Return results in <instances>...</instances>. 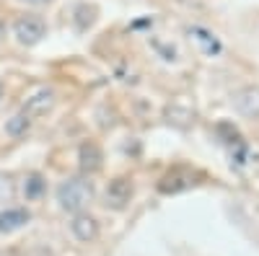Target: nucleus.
<instances>
[{"label":"nucleus","mask_w":259,"mask_h":256,"mask_svg":"<svg viewBox=\"0 0 259 256\" xmlns=\"http://www.w3.org/2000/svg\"><path fill=\"white\" fill-rule=\"evenodd\" d=\"M135 194V184L130 176H114L104 189V204L109 210H124Z\"/></svg>","instance_id":"7ed1b4c3"},{"label":"nucleus","mask_w":259,"mask_h":256,"mask_svg":"<svg viewBox=\"0 0 259 256\" xmlns=\"http://www.w3.org/2000/svg\"><path fill=\"white\" fill-rule=\"evenodd\" d=\"M187 34H189V39L197 44V49L202 52V55H207V57H212V55H218L221 52V41L215 39V34H210L207 29H202V26H192V29H187Z\"/></svg>","instance_id":"9d476101"},{"label":"nucleus","mask_w":259,"mask_h":256,"mask_svg":"<svg viewBox=\"0 0 259 256\" xmlns=\"http://www.w3.org/2000/svg\"><path fill=\"white\" fill-rule=\"evenodd\" d=\"M70 233L80 243H91L99 238V220L94 215H89V212H78L70 220Z\"/></svg>","instance_id":"0eeeda50"},{"label":"nucleus","mask_w":259,"mask_h":256,"mask_svg":"<svg viewBox=\"0 0 259 256\" xmlns=\"http://www.w3.org/2000/svg\"><path fill=\"white\" fill-rule=\"evenodd\" d=\"M194 184H197V171H192L187 166H177L158 181V191L161 194H179V191H187Z\"/></svg>","instance_id":"20e7f679"},{"label":"nucleus","mask_w":259,"mask_h":256,"mask_svg":"<svg viewBox=\"0 0 259 256\" xmlns=\"http://www.w3.org/2000/svg\"><path fill=\"white\" fill-rule=\"evenodd\" d=\"M3 34H6V26H3V24H0V39H3Z\"/></svg>","instance_id":"4468645a"},{"label":"nucleus","mask_w":259,"mask_h":256,"mask_svg":"<svg viewBox=\"0 0 259 256\" xmlns=\"http://www.w3.org/2000/svg\"><path fill=\"white\" fill-rule=\"evenodd\" d=\"M13 36L18 44H24V47H34L39 44L41 39L47 36V24H45V18L41 16H18L13 21Z\"/></svg>","instance_id":"f03ea898"},{"label":"nucleus","mask_w":259,"mask_h":256,"mask_svg":"<svg viewBox=\"0 0 259 256\" xmlns=\"http://www.w3.org/2000/svg\"><path fill=\"white\" fill-rule=\"evenodd\" d=\"M91 199H94V184L89 181V176H70L57 186V202L65 212L78 215L91 204Z\"/></svg>","instance_id":"f257e3e1"},{"label":"nucleus","mask_w":259,"mask_h":256,"mask_svg":"<svg viewBox=\"0 0 259 256\" xmlns=\"http://www.w3.org/2000/svg\"><path fill=\"white\" fill-rule=\"evenodd\" d=\"M55 104H57V96H55L52 88H39L36 93H31V96L24 101V106H21V114H24L29 122H34L36 117L50 114V112L55 109Z\"/></svg>","instance_id":"39448f33"},{"label":"nucleus","mask_w":259,"mask_h":256,"mask_svg":"<svg viewBox=\"0 0 259 256\" xmlns=\"http://www.w3.org/2000/svg\"><path fill=\"white\" fill-rule=\"evenodd\" d=\"M29 220H31V212L26 207H8L0 212V233L21 230L24 225H29Z\"/></svg>","instance_id":"1a4fd4ad"},{"label":"nucleus","mask_w":259,"mask_h":256,"mask_svg":"<svg viewBox=\"0 0 259 256\" xmlns=\"http://www.w3.org/2000/svg\"><path fill=\"white\" fill-rule=\"evenodd\" d=\"M233 106L236 112L249 117V119H259V88L256 85H246L239 93L233 96Z\"/></svg>","instance_id":"6e6552de"},{"label":"nucleus","mask_w":259,"mask_h":256,"mask_svg":"<svg viewBox=\"0 0 259 256\" xmlns=\"http://www.w3.org/2000/svg\"><path fill=\"white\" fill-rule=\"evenodd\" d=\"M78 166H80V174L83 176H91V174H96V171H101V166H104L101 147L96 142H91V140H85L78 147Z\"/></svg>","instance_id":"423d86ee"},{"label":"nucleus","mask_w":259,"mask_h":256,"mask_svg":"<svg viewBox=\"0 0 259 256\" xmlns=\"http://www.w3.org/2000/svg\"><path fill=\"white\" fill-rule=\"evenodd\" d=\"M29 127H31V122L18 112V114H13V117L6 122V132H8L11 137H21V135H26Z\"/></svg>","instance_id":"f8f14e48"},{"label":"nucleus","mask_w":259,"mask_h":256,"mask_svg":"<svg viewBox=\"0 0 259 256\" xmlns=\"http://www.w3.org/2000/svg\"><path fill=\"white\" fill-rule=\"evenodd\" d=\"M21 3H26V6H47V3H52V0H21Z\"/></svg>","instance_id":"ddd939ff"},{"label":"nucleus","mask_w":259,"mask_h":256,"mask_svg":"<svg viewBox=\"0 0 259 256\" xmlns=\"http://www.w3.org/2000/svg\"><path fill=\"white\" fill-rule=\"evenodd\" d=\"M45 191H47L45 176H41V174H29V176H26V181H24V194H26V199H39Z\"/></svg>","instance_id":"9b49d317"},{"label":"nucleus","mask_w":259,"mask_h":256,"mask_svg":"<svg viewBox=\"0 0 259 256\" xmlns=\"http://www.w3.org/2000/svg\"><path fill=\"white\" fill-rule=\"evenodd\" d=\"M0 96H3V85H0Z\"/></svg>","instance_id":"2eb2a0df"}]
</instances>
